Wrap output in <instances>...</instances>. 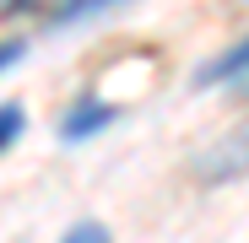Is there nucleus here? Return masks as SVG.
I'll use <instances>...</instances> for the list:
<instances>
[{
  "mask_svg": "<svg viewBox=\"0 0 249 243\" xmlns=\"http://www.w3.org/2000/svg\"><path fill=\"white\" fill-rule=\"evenodd\" d=\"M108 125H114V108L98 103V97H81V103L60 119V135H65V141H87V135H98V130H108Z\"/></svg>",
  "mask_w": 249,
  "mask_h": 243,
  "instance_id": "1",
  "label": "nucleus"
},
{
  "mask_svg": "<svg viewBox=\"0 0 249 243\" xmlns=\"http://www.w3.org/2000/svg\"><path fill=\"white\" fill-rule=\"evenodd\" d=\"M108 6H124V0H60V6H49V27H76V22H87V16H103Z\"/></svg>",
  "mask_w": 249,
  "mask_h": 243,
  "instance_id": "2",
  "label": "nucleus"
},
{
  "mask_svg": "<svg viewBox=\"0 0 249 243\" xmlns=\"http://www.w3.org/2000/svg\"><path fill=\"white\" fill-rule=\"evenodd\" d=\"M27 130V113L17 103H0V151H11V141Z\"/></svg>",
  "mask_w": 249,
  "mask_h": 243,
  "instance_id": "3",
  "label": "nucleus"
},
{
  "mask_svg": "<svg viewBox=\"0 0 249 243\" xmlns=\"http://www.w3.org/2000/svg\"><path fill=\"white\" fill-rule=\"evenodd\" d=\"M222 76H228V81H238V76H244V44H233V54H228V60H217L200 81H222Z\"/></svg>",
  "mask_w": 249,
  "mask_h": 243,
  "instance_id": "4",
  "label": "nucleus"
},
{
  "mask_svg": "<svg viewBox=\"0 0 249 243\" xmlns=\"http://www.w3.org/2000/svg\"><path fill=\"white\" fill-rule=\"evenodd\" d=\"M27 54V44H22V38H0V70H6V65H17Z\"/></svg>",
  "mask_w": 249,
  "mask_h": 243,
  "instance_id": "5",
  "label": "nucleus"
},
{
  "mask_svg": "<svg viewBox=\"0 0 249 243\" xmlns=\"http://www.w3.org/2000/svg\"><path fill=\"white\" fill-rule=\"evenodd\" d=\"M92 238H108L103 222H76V227H71V243H92Z\"/></svg>",
  "mask_w": 249,
  "mask_h": 243,
  "instance_id": "6",
  "label": "nucleus"
},
{
  "mask_svg": "<svg viewBox=\"0 0 249 243\" xmlns=\"http://www.w3.org/2000/svg\"><path fill=\"white\" fill-rule=\"evenodd\" d=\"M60 6V0H6V11H49Z\"/></svg>",
  "mask_w": 249,
  "mask_h": 243,
  "instance_id": "7",
  "label": "nucleus"
}]
</instances>
